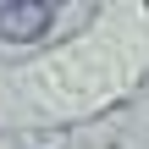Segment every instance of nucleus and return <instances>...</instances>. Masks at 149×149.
Instances as JSON below:
<instances>
[{"label":"nucleus","mask_w":149,"mask_h":149,"mask_svg":"<svg viewBox=\"0 0 149 149\" xmlns=\"http://www.w3.org/2000/svg\"><path fill=\"white\" fill-rule=\"evenodd\" d=\"M55 6L50 0H0V39L6 44H33L39 33H50Z\"/></svg>","instance_id":"1"}]
</instances>
